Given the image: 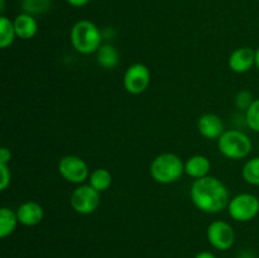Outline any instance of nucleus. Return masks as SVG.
<instances>
[{"mask_svg":"<svg viewBox=\"0 0 259 258\" xmlns=\"http://www.w3.org/2000/svg\"><path fill=\"white\" fill-rule=\"evenodd\" d=\"M190 197L195 206L206 214H218L227 209L230 194L224 182L215 176L195 180L190 189Z\"/></svg>","mask_w":259,"mask_h":258,"instance_id":"obj_1","label":"nucleus"},{"mask_svg":"<svg viewBox=\"0 0 259 258\" xmlns=\"http://www.w3.org/2000/svg\"><path fill=\"white\" fill-rule=\"evenodd\" d=\"M70 39L75 51L81 55H91L98 52L103 45V33L94 22L81 19L71 28Z\"/></svg>","mask_w":259,"mask_h":258,"instance_id":"obj_2","label":"nucleus"},{"mask_svg":"<svg viewBox=\"0 0 259 258\" xmlns=\"http://www.w3.org/2000/svg\"><path fill=\"white\" fill-rule=\"evenodd\" d=\"M152 179L162 185H169L179 181L185 174V162L175 153H161L152 161L149 167Z\"/></svg>","mask_w":259,"mask_h":258,"instance_id":"obj_3","label":"nucleus"},{"mask_svg":"<svg viewBox=\"0 0 259 258\" xmlns=\"http://www.w3.org/2000/svg\"><path fill=\"white\" fill-rule=\"evenodd\" d=\"M220 153L229 159H243L252 152L253 143L247 133L239 129H228L218 139Z\"/></svg>","mask_w":259,"mask_h":258,"instance_id":"obj_4","label":"nucleus"},{"mask_svg":"<svg viewBox=\"0 0 259 258\" xmlns=\"http://www.w3.org/2000/svg\"><path fill=\"white\" fill-rule=\"evenodd\" d=\"M227 209L235 222H250L259 214V197L250 192H242L230 199Z\"/></svg>","mask_w":259,"mask_h":258,"instance_id":"obj_5","label":"nucleus"},{"mask_svg":"<svg viewBox=\"0 0 259 258\" xmlns=\"http://www.w3.org/2000/svg\"><path fill=\"white\" fill-rule=\"evenodd\" d=\"M70 204L77 214H93L100 205V192L89 184L77 185L71 194Z\"/></svg>","mask_w":259,"mask_h":258,"instance_id":"obj_6","label":"nucleus"},{"mask_svg":"<svg viewBox=\"0 0 259 258\" xmlns=\"http://www.w3.org/2000/svg\"><path fill=\"white\" fill-rule=\"evenodd\" d=\"M58 172L66 181L73 185H82L90 176L88 163L75 154H67L60 159Z\"/></svg>","mask_w":259,"mask_h":258,"instance_id":"obj_7","label":"nucleus"},{"mask_svg":"<svg viewBox=\"0 0 259 258\" xmlns=\"http://www.w3.org/2000/svg\"><path fill=\"white\" fill-rule=\"evenodd\" d=\"M151 71L144 63L137 62L126 68L123 77L124 89L132 95H141L151 85Z\"/></svg>","mask_w":259,"mask_h":258,"instance_id":"obj_8","label":"nucleus"},{"mask_svg":"<svg viewBox=\"0 0 259 258\" xmlns=\"http://www.w3.org/2000/svg\"><path fill=\"white\" fill-rule=\"evenodd\" d=\"M206 237L210 245L218 250L230 249L235 243L234 229L224 220H215L210 223L206 230Z\"/></svg>","mask_w":259,"mask_h":258,"instance_id":"obj_9","label":"nucleus"},{"mask_svg":"<svg viewBox=\"0 0 259 258\" xmlns=\"http://www.w3.org/2000/svg\"><path fill=\"white\" fill-rule=\"evenodd\" d=\"M229 68L235 73H245L255 66V51L250 47H239L233 51L228 60Z\"/></svg>","mask_w":259,"mask_h":258,"instance_id":"obj_10","label":"nucleus"},{"mask_svg":"<svg viewBox=\"0 0 259 258\" xmlns=\"http://www.w3.org/2000/svg\"><path fill=\"white\" fill-rule=\"evenodd\" d=\"M197 129L204 138L210 139V141H215V139L218 141L225 132L223 119L212 113L202 114L200 116L199 120H197Z\"/></svg>","mask_w":259,"mask_h":258,"instance_id":"obj_11","label":"nucleus"},{"mask_svg":"<svg viewBox=\"0 0 259 258\" xmlns=\"http://www.w3.org/2000/svg\"><path fill=\"white\" fill-rule=\"evenodd\" d=\"M15 211H17L19 223L24 227H35L45 218V209L42 205L32 200L23 202Z\"/></svg>","mask_w":259,"mask_h":258,"instance_id":"obj_12","label":"nucleus"},{"mask_svg":"<svg viewBox=\"0 0 259 258\" xmlns=\"http://www.w3.org/2000/svg\"><path fill=\"white\" fill-rule=\"evenodd\" d=\"M14 28L17 37L20 39H32L38 32V23L33 15L27 13H20L14 18Z\"/></svg>","mask_w":259,"mask_h":258,"instance_id":"obj_13","label":"nucleus"},{"mask_svg":"<svg viewBox=\"0 0 259 258\" xmlns=\"http://www.w3.org/2000/svg\"><path fill=\"white\" fill-rule=\"evenodd\" d=\"M210 169H211V162L202 154H195L185 162V174L195 180L209 176Z\"/></svg>","mask_w":259,"mask_h":258,"instance_id":"obj_14","label":"nucleus"},{"mask_svg":"<svg viewBox=\"0 0 259 258\" xmlns=\"http://www.w3.org/2000/svg\"><path fill=\"white\" fill-rule=\"evenodd\" d=\"M99 66L105 70H113L119 63V52L111 43H103L96 52Z\"/></svg>","mask_w":259,"mask_h":258,"instance_id":"obj_15","label":"nucleus"},{"mask_svg":"<svg viewBox=\"0 0 259 258\" xmlns=\"http://www.w3.org/2000/svg\"><path fill=\"white\" fill-rule=\"evenodd\" d=\"M19 223L18 220L17 211L12 210L10 207L3 206L0 209V237L4 238L9 237L17 229V225Z\"/></svg>","mask_w":259,"mask_h":258,"instance_id":"obj_16","label":"nucleus"},{"mask_svg":"<svg viewBox=\"0 0 259 258\" xmlns=\"http://www.w3.org/2000/svg\"><path fill=\"white\" fill-rule=\"evenodd\" d=\"M88 181L89 185H91L99 192H104L109 190V187L113 185V176H111L109 169L96 168L93 172H90Z\"/></svg>","mask_w":259,"mask_h":258,"instance_id":"obj_17","label":"nucleus"},{"mask_svg":"<svg viewBox=\"0 0 259 258\" xmlns=\"http://www.w3.org/2000/svg\"><path fill=\"white\" fill-rule=\"evenodd\" d=\"M15 37H17V33H15L14 22L5 15H2L0 17V47L3 50L10 47L15 40Z\"/></svg>","mask_w":259,"mask_h":258,"instance_id":"obj_18","label":"nucleus"},{"mask_svg":"<svg viewBox=\"0 0 259 258\" xmlns=\"http://www.w3.org/2000/svg\"><path fill=\"white\" fill-rule=\"evenodd\" d=\"M23 13L33 15H42L52 7V0H22L20 2Z\"/></svg>","mask_w":259,"mask_h":258,"instance_id":"obj_19","label":"nucleus"},{"mask_svg":"<svg viewBox=\"0 0 259 258\" xmlns=\"http://www.w3.org/2000/svg\"><path fill=\"white\" fill-rule=\"evenodd\" d=\"M242 176L247 184L259 186V156L245 162L242 169Z\"/></svg>","mask_w":259,"mask_h":258,"instance_id":"obj_20","label":"nucleus"},{"mask_svg":"<svg viewBox=\"0 0 259 258\" xmlns=\"http://www.w3.org/2000/svg\"><path fill=\"white\" fill-rule=\"evenodd\" d=\"M245 123L248 128L259 133V98L254 99L252 105L245 111Z\"/></svg>","mask_w":259,"mask_h":258,"instance_id":"obj_21","label":"nucleus"},{"mask_svg":"<svg viewBox=\"0 0 259 258\" xmlns=\"http://www.w3.org/2000/svg\"><path fill=\"white\" fill-rule=\"evenodd\" d=\"M254 101L252 93L248 90H242L237 94L235 96V105L238 106V109L240 110L247 111V109L252 105V103Z\"/></svg>","mask_w":259,"mask_h":258,"instance_id":"obj_22","label":"nucleus"},{"mask_svg":"<svg viewBox=\"0 0 259 258\" xmlns=\"http://www.w3.org/2000/svg\"><path fill=\"white\" fill-rule=\"evenodd\" d=\"M12 181V172L8 164L0 163V190L5 191L10 186Z\"/></svg>","mask_w":259,"mask_h":258,"instance_id":"obj_23","label":"nucleus"},{"mask_svg":"<svg viewBox=\"0 0 259 258\" xmlns=\"http://www.w3.org/2000/svg\"><path fill=\"white\" fill-rule=\"evenodd\" d=\"M12 159V152L8 147H2L0 148V163L8 164Z\"/></svg>","mask_w":259,"mask_h":258,"instance_id":"obj_24","label":"nucleus"},{"mask_svg":"<svg viewBox=\"0 0 259 258\" xmlns=\"http://www.w3.org/2000/svg\"><path fill=\"white\" fill-rule=\"evenodd\" d=\"M66 2H67L70 5H72V7L81 8V7H85L86 4H89L90 0H66Z\"/></svg>","mask_w":259,"mask_h":258,"instance_id":"obj_25","label":"nucleus"},{"mask_svg":"<svg viewBox=\"0 0 259 258\" xmlns=\"http://www.w3.org/2000/svg\"><path fill=\"white\" fill-rule=\"evenodd\" d=\"M195 258H217V255L212 254L209 250H202V252L197 253V254L195 255Z\"/></svg>","mask_w":259,"mask_h":258,"instance_id":"obj_26","label":"nucleus"},{"mask_svg":"<svg viewBox=\"0 0 259 258\" xmlns=\"http://www.w3.org/2000/svg\"><path fill=\"white\" fill-rule=\"evenodd\" d=\"M255 67H257V70L259 71V48L255 50Z\"/></svg>","mask_w":259,"mask_h":258,"instance_id":"obj_27","label":"nucleus"}]
</instances>
